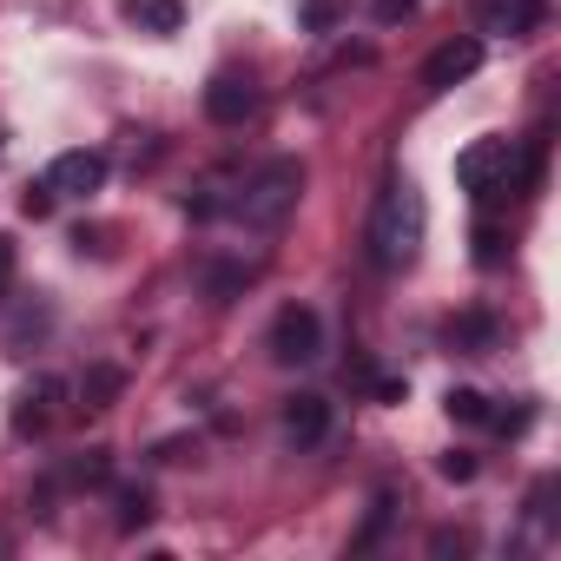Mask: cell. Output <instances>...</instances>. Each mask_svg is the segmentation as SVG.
Returning <instances> with one entry per match:
<instances>
[{
    "instance_id": "8992f818",
    "label": "cell",
    "mask_w": 561,
    "mask_h": 561,
    "mask_svg": "<svg viewBox=\"0 0 561 561\" xmlns=\"http://www.w3.org/2000/svg\"><path fill=\"white\" fill-rule=\"evenodd\" d=\"M541 0H476V34L489 41H528L541 27Z\"/></svg>"
},
{
    "instance_id": "52a82bcc",
    "label": "cell",
    "mask_w": 561,
    "mask_h": 561,
    "mask_svg": "<svg viewBox=\"0 0 561 561\" xmlns=\"http://www.w3.org/2000/svg\"><path fill=\"white\" fill-rule=\"evenodd\" d=\"M251 113H257L251 73H211V87H205V119H211V126H244Z\"/></svg>"
},
{
    "instance_id": "d6986e66",
    "label": "cell",
    "mask_w": 561,
    "mask_h": 561,
    "mask_svg": "<svg viewBox=\"0 0 561 561\" xmlns=\"http://www.w3.org/2000/svg\"><path fill=\"white\" fill-rule=\"evenodd\" d=\"M21 211H27V218H47V211H54V192H47V185H34V192L21 198Z\"/></svg>"
},
{
    "instance_id": "ffe728a7",
    "label": "cell",
    "mask_w": 561,
    "mask_h": 561,
    "mask_svg": "<svg viewBox=\"0 0 561 561\" xmlns=\"http://www.w3.org/2000/svg\"><path fill=\"white\" fill-rule=\"evenodd\" d=\"M8 285H14V244L0 238V291H8Z\"/></svg>"
},
{
    "instance_id": "8fae6325",
    "label": "cell",
    "mask_w": 561,
    "mask_h": 561,
    "mask_svg": "<svg viewBox=\"0 0 561 561\" xmlns=\"http://www.w3.org/2000/svg\"><path fill=\"white\" fill-rule=\"evenodd\" d=\"M126 21H133L139 34H179L185 8H179V0H126Z\"/></svg>"
},
{
    "instance_id": "3957f363",
    "label": "cell",
    "mask_w": 561,
    "mask_h": 561,
    "mask_svg": "<svg viewBox=\"0 0 561 561\" xmlns=\"http://www.w3.org/2000/svg\"><path fill=\"white\" fill-rule=\"evenodd\" d=\"M298 198H305V159H264V165L225 198V211H231L244 231H277V225L298 211Z\"/></svg>"
},
{
    "instance_id": "30bf717a",
    "label": "cell",
    "mask_w": 561,
    "mask_h": 561,
    "mask_svg": "<svg viewBox=\"0 0 561 561\" xmlns=\"http://www.w3.org/2000/svg\"><path fill=\"white\" fill-rule=\"evenodd\" d=\"M60 397H67V383H60V377L27 383V390H21V410H14V430H21V436L47 430V423H54V410H60Z\"/></svg>"
},
{
    "instance_id": "7c38bea8",
    "label": "cell",
    "mask_w": 561,
    "mask_h": 561,
    "mask_svg": "<svg viewBox=\"0 0 561 561\" xmlns=\"http://www.w3.org/2000/svg\"><path fill=\"white\" fill-rule=\"evenodd\" d=\"M502 244H508V225H495V211H482V225H476V264H489V271H495V264L508 257Z\"/></svg>"
},
{
    "instance_id": "5bb4252c",
    "label": "cell",
    "mask_w": 561,
    "mask_h": 561,
    "mask_svg": "<svg viewBox=\"0 0 561 561\" xmlns=\"http://www.w3.org/2000/svg\"><path fill=\"white\" fill-rule=\"evenodd\" d=\"M449 416L456 423H489V397L482 390H449Z\"/></svg>"
},
{
    "instance_id": "ba28073f",
    "label": "cell",
    "mask_w": 561,
    "mask_h": 561,
    "mask_svg": "<svg viewBox=\"0 0 561 561\" xmlns=\"http://www.w3.org/2000/svg\"><path fill=\"white\" fill-rule=\"evenodd\" d=\"M41 185H47L54 198H87V192L106 185V152H60Z\"/></svg>"
},
{
    "instance_id": "277c9868",
    "label": "cell",
    "mask_w": 561,
    "mask_h": 561,
    "mask_svg": "<svg viewBox=\"0 0 561 561\" xmlns=\"http://www.w3.org/2000/svg\"><path fill=\"white\" fill-rule=\"evenodd\" d=\"M264 344H271L277 364H291V370H298V364H318V357H324V318H318L311 305H285V311L271 318V337H264Z\"/></svg>"
},
{
    "instance_id": "9a60e30c",
    "label": "cell",
    "mask_w": 561,
    "mask_h": 561,
    "mask_svg": "<svg viewBox=\"0 0 561 561\" xmlns=\"http://www.w3.org/2000/svg\"><path fill=\"white\" fill-rule=\"evenodd\" d=\"M489 337H495V324H489V318H482V311H469V318H462V324H456V331H449V344H469V351H482V344H489Z\"/></svg>"
},
{
    "instance_id": "5b68a950",
    "label": "cell",
    "mask_w": 561,
    "mask_h": 561,
    "mask_svg": "<svg viewBox=\"0 0 561 561\" xmlns=\"http://www.w3.org/2000/svg\"><path fill=\"white\" fill-rule=\"evenodd\" d=\"M476 67H482V34H456V41H443V47L423 60V87H430V93H449V87L476 80Z\"/></svg>"
},
{
    "instance_id": "e0dca14e",
    "label": "cell",
    "mask_w": 561,
    "mask_h": 561,
    "mask_svg": "<svg viewBox=\"0 0 561 561\" xmlns=\"http://www.w3.org/2000/svg\"><path fill=\"white\" fill-rule=\"evenodd\" d=\"M443 476H449V482H469V476H476V456L449 449V456H443Z\"/></svg>"
},
{
    "instance_id": "ac0fdd59",
    "label": "cell",
    "mask_w": 561,
    "mask_h": 561,
    "mask_svg": "<svg viewBox=\"0 0 561 561\" xmlns=\"http://www.w3.org/2000/svg\"><path fill=\"white\" fill-rule=\"evenodd\" d=\"M416 14V0H377V21L383 27H397V21H410Z\"/></svg>"
},
{
    "instance_id": "9c48e42d",
    "label": "cell",
    "mask_w": 561,
    "mask_h": 561,
    "mask_svg": "<svg viewBox=\"0 0 561 561\" xmlns=\"http://www.w3.org/2000/svg\"><path fill=\"white\" fill-rule=\"evenodd\" d=\"M324 436H331V397H318V390L285 397V443L291 449H318Z\"/></svg>"
},
{
    "instance_id": "2e32d148",
    "label": "cell",
    "mask_w": 561,
    "mask_h": 561,
    "mask_svg": "<svg viewBox=\"0 0 561 561\" xmlns=\"http://www.w3.org/2000/svg\"><path fill=\"white\" fill-rule=\"evenodd\" d=\"M146 515H152V495L146 489H126L119 495V528H146Z\"/></svg>"
},
{
    "instance_id": "7a4b0ae2",
    "label": "cell",
    "mask_w": 561,
    "mask_h": 561,
    "mask_svg": "<svg viewBox=\"0 0 561 561\" xmlns=\"http://www.w3.org/2000/svg\"><path fill=\"white\" fill-rule=\"evenodd\" d=\"M423 231H430V211H423V192L410 179H390L370 205V225H364V244H370V264L377 271H410L416 251H423Z\"/></svg>"
},
{
    "instance_id": "4fadbf2b",
    "label": "cell",
    "mask_w": 561,
    "mask_h": 561,
    "mask_svg": "<svg viewBox=\"0 0 561 561\" xmlns=\"http://www.w3.org/2000/svg\"><path fill=\"white\" fill-rule=\"evenodd\" d=\"M80 397H87V410H106V403L119 397V370H93V377L80 383Z\"/></svg>"
},
{
    "instance_id": "6da1fadb",
    "label": "cell",
    "mask_w": 561,
    "mask_h": 561,
    "mask_svg": "<svg viewBox=\"0 0 561 561\" xmlns=\"http://www.w3.org/2000/svg\"><path fill=\"white\" fill-rule=\"evenodd\" d=\"M456 179L469 185L476 211H502L515 192H528L541 179V139H476L462 159H456Z\"/></svg>"
}]
</instances>
